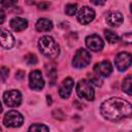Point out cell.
Here are the masks:
<instances>
[{"label":"cell","instance_id":"cell-1","mask_svg":"<svg viewBox=\"0 0 132 132\" xmlns=\"http://www.w3.org/2000/svg\"><path fill=\"white\" fill-rule=\"evenodd\" d=\"M101 114L112 122L120 121L131 116V104L122 98H110L105 100L100 107Z\"/></svg>","mask_w":132,"mask_h":132},{"label":"cell","instance_id":"cell-19","mask_svg":"<svg viewBox=\"0 0 132 132\" xmlns=\"http://www.w3.org/2000/svg\"><path fill=\"white\" fill-rule=\"evenodd\" d=\"M104 35H105V38L106 40L109 42V43H116L119 41V36L117 33H114L113 31L111 30H105L104 31Z\"/></svg>","mask_w":132,"mask_h":132},{"label":"cell","instance_id":"cell-22","mask_svg":"<svg viewBox=\"0 0 132 132\" xmlns=\"http://www.w3.org/2000/svg\"><path fill=\"white\" fill-rule=\"evenodd\" d=\"M8 73H9V70L7 67L5 66L0 67V82L5 81V79L8 77Z\"/></svg>","mask_w":132,"mask_h":132},{"label":"cell","instance_id":"cell-29","mask_svg":"<svg viewBox=\"0 0 132 132\" xmlns=\"http://www.w3.org/2000/svg\"><path fill=\"white\" fill-rule=\"evenodd\" d=\"M18 78H23L24 77V72L23 71H18V73H16V75H15Z\"/></svg>","mask_w":132,"mask_h":132},{"label":"cell","instance_id":"cell-25","mask_svg":"<svg viewBox=\"0 0 132 132\" xmlns=\"http://www.w3.org/2000/svg\"><path fill=\"white\" fill-rule=\"evenodd\" d=\"M51 6V3L50 2H41V3H39L38 4V7H39V9H47L48 7Z\"/></svg>","mask_w":132,"mask_h":132},{"label":"cell","instance_id":"cell-20","mask_svg":"<svg viewBox=\"0 0 132 132\" xmlns=\"http://www.w3.org/2000/svg\"><path fill=\"white\" fill-rule=\"evenodd\" d=\"M131 81H132V77H131V75H128V76L124 79L123 86H122L123 91H124L126 94H128L129 96L131 95Z\"/></svg>","mask_w":132,"mask_h":132},{"label":"cell","instance_id":"cell-31","mask_svg":"<svg viewBox=\"0 0 132 132\" xmlns=\"http://www.w3.org/2000/svg\"><path fill=\"white\" fill-rule=\"evenodd\" d=\"M47 104H51L52 103V100H51V96H47Z\"/></svg>","mask_w":132,"mask_h":132},{"label":"cell","instance_id":"cell-28","mask_svg":"<svg viewBox=\"0 0 132 132\" xmlns=\"http://www.w3.org/2000/svg\"><path fill=\"white\" fill-rule=\"evenodd\" d=\"M4 21H5V12L2 9H0V24H2Z\"/></svg>","mask_w":132,"mask_h":132},{"label":"cell","instance_id":"cell-18","mask_svg":"<svg viewBox=\"0 0 132 132\" xmlns=\"http://www.w3.org/2000/svg\"><path fill=\"white\" fill-rule=\"evenodd\" d=\"M28 132H50V129L43 124H33L29 127Z\"/></svg>","mask_w":132,"mask_h":132},{"label":"cell","instance_id":"cell-13","mask_svg":"<svg viewBox=\"0 0 132 132\" xmlns=\"http://www.w3.org/2000/svg\"><path fill=\"white\" fill-rule=\"evenodd\" d=\"M73 86H74V82H73V79L71 77H67L65 78L62 84L60 85L59 87V95L64 98V99H67L70 94H71V91L73 89Z\"/></svg>","mask_w":132,"mask_h":132},{"label":"cell","instance_id":"cell-21","mask_svg":"<svg viewBox=\"0 0 132 132\" xmlns=\"http://www.w3.org/2000/svg\"><path fill=\"white\" fill-rule=\"evenodd\" d=\"M76 10H77V4L75 3H69L65 7V12L68 15H74L76 13Z\"/></svg>","mask_w":132,"mask_h":132},{"label":"cell","instance_id":"cell-6","mask_svg":"<svg viewBox=\"0 0 132 132\" xmlns=\"http://www.w3.org/2000/svg\"><path fill=\"white\" fill-rule=\"evenodd\" d=\"M4 103L9 107H16L22 102V95L18 90L6 91L3 95Z\"/></svg>","mask_w":132,"mask_h":132},{"label":"cell","instance_id":"cell-4","mask_svg":"<svg viewBox=\"0 0 132 132\" xmlns=\"http://www.w3.org/2000/svg\"><path fill=\"white\" fill-rule=\"evenodd\" d=\"M91 62V54L85 48H78L72 59V65L75 68H84Z\"/></svg>","mask_w":132,"mask_h":132},{"label":"cell","instance_id":"cell-10","mask_svg":"<svg viewBox=\"0 0 132 132\" xmlns=\"http://www.w3.org/2000/svg\"><path fill=\"white\" fill-rule=\"evenodd\" d=\"M95 18V11L89 6H82L77 12V20L80 24L87 25L91 23Z\"/></svg>","mask_w":132,"mask_h":132},{"label":"cell","instance_id":"cell-12","mask_svg":"<svg viewBox=\"0 0 132 132\" xmlns=\"http://www.w3.org/2000/svg\"><path fill=\"white\" fill-rule=\"evenodd\" d=\"M14 44V38L12 36V34L4 29V28H0V45L6 50H9L13 46Z\"/></svg>","mask_w":132,"mask_h":132},{"label":"cell","instance_id":"cell-2","mask_svg":"<svg viewBox=\"0 0 132 132\" xmlns=\"http://www.w3.org/2000/svg\"><path fill=\"white\" fill-rule=\"evenodd\" d=\"M38 47L41 54L48 59H55L60 54L59 44L56 42V40L52 36H48V35L42 36L39 39Z\"/></svg>","mask_w":132,"mask_h":132},{"label":"cell","instance_id":"cell-23","mask_svg":"<svg viewBox=\"0 0 132 132\" xmlns=\"http://www.w3.org/2000/svg\"><path fill=\"white\" fill-rule=\"evenodd\" d=\"M92 86H95V87H101L102 86V80L100 78V76H98L97 74L96 75H93L92 77H90V81H89Z\"/></svg>","mask_w":132,"mask_h":132},{"label":"cell","instance_id":"cell-24","mask_svg":"<svg viewBox=\"0 0 132 132\" xmlns=\"http://www.w3.org/2000/svg\"><path fill=\"white\" fill-rule=\"evenodd\" d=\"M25 60H26V62H27L29 65H35V64L37 63V58H36V56H35V55H32V54L27 55L26 58H25Z\"/></svg>","mask_w":132,"mask_h":132},{"label":"cell","instance_id":"cell-11","mask_svg":"<svg viewBox=\"0 0 132 132\" xmlns=\"http://www.w3.org/2000/svg\"><path fill=\"white\" fill-rule=\"evenodd\" d=\"M94 71L100 77H107L112 72V66L109 61H102L94 66Z\"/></svg>","mask_w":132,"mask_h":132},{"label":"cell","instance_id":"cell-15","mask_svg":"<svg viewBox=\"0 0 132 132\" xmlns=\"http://www.w3.org/2000/svg\"><path fill=\"white\" fill-rule=\"evenodd\" d=\"M10 27L15 32H21L28 27V21L23 18H13L10 21Z\"/></svg>","mask_w":132,"mask_h":132},{"label":"cell","instance_id":"cell-8","mask_svg":"<svg viewBox=\"0 0 132 132\" xmlns=\"http://www.w3.org/2000/svg\"><path fill=\"white\" fill-rule=\"evenodd\" d=\"M29 86L34 91H40L43 88L44 80L39 70H33L29 74Z\"/></svg>","mask_w":132,"mask_h":132},{"label":"cell","instance_id":"cell-7","mask_svg":"<svg viewBox=\"0 0 132 132\" xmlns=\"http://www.w3.org/2000/svg\"><path fill=\"white\" fill-rule=\"evenodd\" d=\"M114 63L119 71H126L131 66V54L127 52H122L118 54L114 59Z\"/></svg>","mask_w":132,"mask_h":132},{"label":"cell","instance_id":"cell-14","mask_svg":"<svg viewBox=\"0 0 132 132\" xmlns=\"http://www.w3.org/2000/svg\"><path fill=\"white\" fill-rule=\"evenodd\" d=\"M123 15L119 11H110L105 19L106 23L111 27H119L123 23Z\"/></svg>","mask_w":132,"mask_h":132},{"label":"cell","instance_id":"cell-9","mask_svg":"<svg viewBox=\"0 0 132 132\" xmlns=\"http://www.w3.org/2000/svg\"><path fill=\"white\" fill-rule=\"evenodd\" d=\"M86 45L92 52H99L104 47V42L99 35L91 34L86 38Z\"/></svg>","mask_w":132,"mask_h":132},{"label":"cell","instance_id":"cell-33","mask_svg":"<svg viewBox=\"0 0 132 132\" xmlns=\"http://www.w3.org/2000/svg\"><path fill=\"white\" fill-rule=\"evenodd\" d=\"M0 130H1V128H0Z\"/></svg>","mask_w":132,"mask_h":132},{"label":"cell","instance_id":"cell-30","mask_svg":"<svg viewBox=\"0 0 132 132\" xmlns=\"http://www.w3.org/2000/svg\"><path fill=\"white\" fill-rule=\"evenodd\" d=\"M92 3H94L96 5H103L105 2L104 1H92Z\"/></svg>","mask_w":132,"mask_h":132},{"label":"cell","instance_id":"cell-27","mask_svg":"<svg viewBox=\"0 0 132 132\" xmlns=\"http://www.w3.org/2000/svg\"><path fill=\"white\" fill-rule=\"evenodd\" d=\"M123 40L126 41L127 43H131V33H127L123 36Z\"/></svg>","mask_w":132,"mask_h":132},{"label":"cell","instance_id":"cell-26","mask_svg":"<svg viewBox=\"0 0 132 132\" xmlns=\"http://www.w3.org/2000/svg\"><path fill=\"white\" fill-rule=\"evenodd\" d=\"M14 4H15V1H2L1 2V5L5 6V7H10Z\"/></svg>","mask_w":132,"mask_h":132},{"label":"cell","instance_id":"cell-32","mask_svg":"<svg viewBox=\"0 0 132 132\" xmlns=\"http://www.w3.org/2000/svg\"><path fill=\"white\" fill-rule=\"evenodd\" d=\"M2 111V105H1V102H0V112Z\"/></svg>","mask_w":132,"mask_h":132},{"label":"cell","instance_id":"cell-16","mask_svg":"<svg viewBox=\"0 0 132 132\" xmlns=\"http://www.w3.org/2000/svg\"><path fill=\"white\" fill-rule=\"evenodd\" d=\"M35 26L38 32H48L53 29V22L48 19H39Z\"/></svg>","mask_w":132,"mask_h":132},{"label":"cell","instance_id":"cell-17","mask_svg":"<svg viewBox=\"0 0 132 132\" xmlns=\"http://www.w3.org/2000/svg\"><path fill=\"white\" fill-rule=\"evenodd\" d=\"M44 70H45L47 77L52 80V85H54V82L57 78V69H56L55 65L54 64H46L44 67Z\"/></svg>","mask_w":132,"mask_h":132},{"label":"cell","instance_id":"cell-5","mask_svg":"<svg viewBox=\"0 0 132 132\" xmlns=\"http://www.w3.org/2000/svg\"><path fill=\"white\" fill-rule=\"evenodd\" d=\"M23 123H24V117L16 110H9L8 112L5 113L3 118V124L6 127L16 128L22 126Z\"/></svg>","mask_w":132,"mask_h":132},{"label":"cell","instance_id":"cell-3","mask_svg":"<svg viewBox=\"0 0 132 132\" xmlns=\"http://www.w3.org/2000/svg\"><path fill=\"white\" fill-rule=\"evenodd\" d=\"M76 94L79 98L86 99L88 101H93L94 97H95V93H94L92 85L86 79H80L77 82V85H76Z\"/></svg>","mask_w":132,"mask_h":132}]
</instances>
